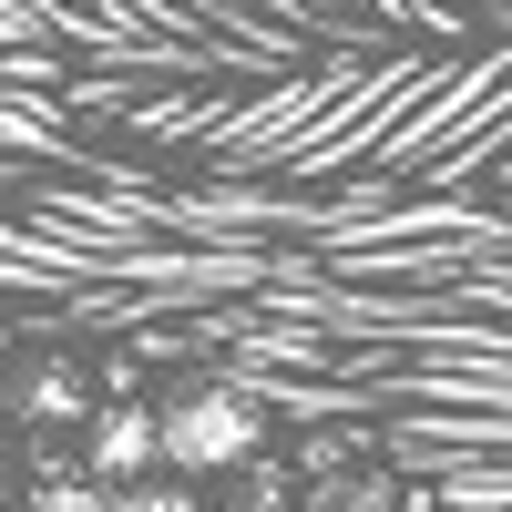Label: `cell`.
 Returning <instances> with one entry per match:
<instances>
[{
  "instance_id": "cell-1",
  "label": "cell",
  "mask_w": 512,
  "mask_h": 512,
  "mask_svg": "<svg viewBox=\"0 0 512 512\" xmlns=\"http://www.w3.org/2000/svg\"><path fill=\"white\" fill-rule=\"evenodd\" d=\"M256 441H267V410H256V390H226V379H205V390H175L154 410V461L164 472H236V461H256Z\"/></svg>"
},
{
  "instance_id": "cell-2",
  "label": "cell",
  "mask_w": 512,
  "mask_h": 512,
  "mask_svg": "<svg viewBox=\"0 0 512 512\" xmlns=\"http://www.w3.org/2000/svg\"><path fill=\"white\" fill-rule=\"evenodd\" d=\"M82 472L103 492H123V472H154V410L144 400H103L93 410V451H82Z\"/></svg>"
},
{
  "instance_id": "cell-3",
  "label": "cell",
  "mask_w": 512,
  "mask_h": 512,
  "mask_svg": "<svg viewBox=\"0 0 512 512\" xmlns=\"http://www.w3.org/2000/svg\"><path fill=\"white\" fill-rule=\"evenodd\" d=\"M21 410H31V420H93V390H82V369H72V359H52V369L21 390Z\"/></svg>"
},
{
  "instance_id": "cell-4",
  "label": "cell",
  "mask_w": 512,
  "mask_h": 512,
  "mask_svg": "<svg viewBox=\"0 0 512 512\" xmlns=\"http://www.w3.org/2000/svg\"><path fill=\"white\" fill-rule=\"evenodd\" d=\"M21 512H113V492H103V482H93V472L72 461V472H41Z\"/></svg>"
},
{
  "instance_id": "cell-5",
  "label": "cell",
  "mask_w": 512,
  "mask_h": 512,
  "mask_svg": "<svg viewBox=\"0 0 512 512\" xmlns=\"http://www.w3.org/2000/svg\"><path fill=\"white\" fill-rule=\"evenodd\" d=\"M113 512H205V502H195V482L164 472V482H123V492H113Z\"/></svg>"
},
{
  "instance_id": "cell-6",
  "label": "cell",
  "mask_w": 512,
  "mask_h": 512,
  "mask_svg": "<svg viewBox=\"0 0 512 512\" xmlns=\"http://www.w3.org/2000/svg\"><path fill=\"white\" fill-rule=\"evenodd\" d=\"M0 512H21V502H11V482H0Z\"/></svg>"
},
{
  "instance_id": "cell-7",
  "label": "cell",
  "mask_w": 512,
  "mask_h": 512,
  "mask_svg": "<svg viewBox=\"0 0 512 512\" xmlns=\"http://www.w3.org/2000/svg\"><path fill=\"white\" fill-rule=\"evenodd\" d=\"M0 410H11V390H0Z\"/></svg>"
}]
</instances>
